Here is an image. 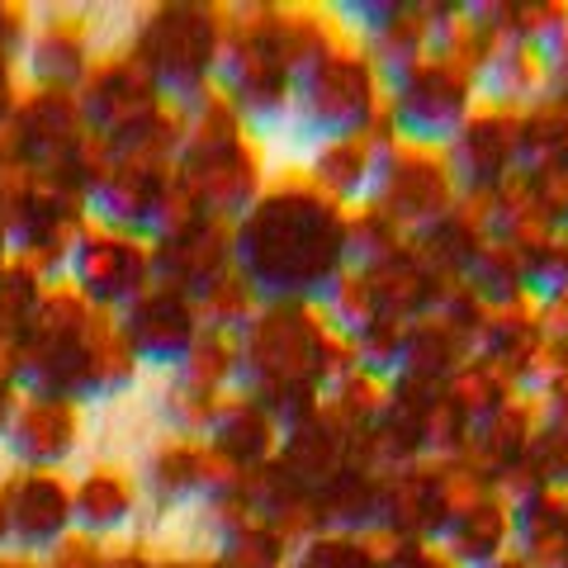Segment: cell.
Listing matches in <instances>:
<instances>
[{
	"label": "cell",
	"instance_id": "cell-1",
	"mask_svg": "<svg viewBox=\"0 0 568 568\" xmlns=\"http://www.w3.org/2000/svg\"><path fill=\"white\" fill-rule=\"evenodd\" d=\"M346 209L313 190L308 175L290 181L246 209L233 242L237 275L275 308H323V298L346 280Z\"/></svg>",
	"mask_w": 568,
	"mask_h": 568
},
{
	"label": "cell",
	"instance_id": "cell-2",
	"mask_svg": "<svg viewBox=\"0 0 568 568\" xmlns=\"http://www.w3.org/2000/svg\"><path fill=\"white\" fill-rule=\"evenodd\" d=\"M284 24H290V123H284V138L308 152L375 138L384 129V95L365 52L346 43L332 20L284 14Z\"/></svg>",
	"mask_w": 568,
	"mask_h": 568
},
{
	"label": "cell",
	"instance_id": "cell-4",
	"mask_svg": "<svg viewBox=\"0 0 568 568\" xmlns=\"http://www.w3.org/2000/svg\"><path fill=\"white\" fill-rule=\"evenodd\" d=\"M446 181L459 194H497L517 171V119L511 114H474L469 129L446 148Z\"/></svg>",
	"mask_w": 568,
	"mask_h": 568
},
{
	"label": "cell",
	"instance_id": "cell-8",
	"mask_svg": "<svg viewBox=\"0 0 568 568\" xmlns=\"http://www.w3.org/2000/svg\"><path fill=\"white\" fill-rule=\"evenodd\" d=\"M284 568H384V559H379L365 540L327 536V540L304 545V549H298V555H294L290 564H284Z\"/></svg>",
	"mask_w": 568,
	"mask_h": 568
},
{
	"label": "cell",
	"instance_id": "cell-6",
	"mask_svg": "<svg viewBox=\"0 0 568 568\" xmlns=\"http://www.w3.org/2000/svg\"><path fill=\"white\" fill-rule=\"evenodd\" d=\"M77 256H81V284L100 304H123L148 280V256L133 242H85Z\"/></svg>",
	"mask_w": 568,
	"mask_h": 568
},
{
	"label": "cell",
	"instance_id": "cell-7",
	"mask_svg": "<svg viewBox=\"0 0 568 568\" xmlns=\"http://www.w3.org/2000/svg\"><path fill=\"white\" fill-rule=\"evenodd\" d=\"M77 511L91 530H114L129 521V511H133V484L119 469H100L95 478H85Z\"/></svg>",
	"mask_w": 568,
	"mask_h": 568
},
{
	"label": "cell",
	"instance_id": "cell-5",
	"mask_svg": "<svg viewBox=\"0 0 568 568\" xmlns=\"http://www.w3.org/2000/svg\"><path fill=\"white\" fill-rule=\"evenodd\" d=\"M129 351L148 355L152 365H185L194 351V323L181 298H152L129 313Z\"/></svg>",
	"mask_w": 568,
	"mask_h": 568
},
{
	"label": "cell",
	"instance_id": "cell-3",
	"mask_svg": "<svg viewBox=\"0 0 568 568\" xmlns=\"http://www.w3.org/2000/svg\"><path fill=\"white\" fill-rule=\"evenodd\" d=\"M478 114L469 91V62H432L407 77L398 91L384 95V129L407 152H446Z\"/></svg>",
	"mask_w": 568,
	"mask_h": 568
}]
</instances>
